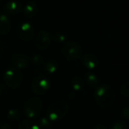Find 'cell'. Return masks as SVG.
<instances>
[{"label": "cell", "mask_w": 129, "mask_h": 129, "mask_svg": "<svg viewBox=\"0 0 129 129\" xmlns=\"http://www.w3.org/2000/svg\"><path fill=\"white\" fill-rule=\"evenodd\" d=\"M120 92L121 94L125 97V98H128L129 96V82L128 81H125L121 86L120 88Z\"/></svg>", "instance_id": "obj_20"}, {"label": "cell", "mask_w": 129, "mask_h": 129, "mask_svg": "<svg viewBox=\"0 0 129 129\" xmlns=\"http://www.w3.org/2000/svg\"><path fill=\"white\" fill-rule=\"evenodd\" d=\"M51 42V35L44 30H41L37 33L33 39L34 46L39 50H45L48 48Z\"/></svg>", "instance_id": "obj_7"}, {"label": "cell", "mask_w": 129, "mask_h": 129, "mask_svg": "<svg viewBox=\"0 0 129 129\" xmlns=\"http://www.w3.org/2000/svg\"><path fill=\"white\" fill-rule=\"evenodd\" d=\"M68 104L63 100H58L52 103L47 109V117L51 122L63 119L68 111Z\"/></svg>", "instance_id": "obj_2"}, {"label": "cell", "mask_w": 129, "mask_h": 129, "mask_svg": "<svg viewBox=\"0 0 129 129\" xmlns=\"http://www.w3.org/2000/svg\"><path fill=\"white\" fill-rule=\"evenodd\" d=\"M122 116L125 117V118H128V116H129V110L128 108H124L123 110H122Z\"/></svg>", "instance_id": "obj_26"}, {"label": "cell", "mask_w": 129, "mask_h": 129, "mask_svg": "<svg viewBox=\"0 0 129 129\" xmlns=\"http://www.w3.org/2000/svg\"><path fill=\"white\" fill-rule=\"evenodd\" d=\"M7 116H8V118L10 120L14 121V120H17V119H18L20 117V116H21V113L20 112V110H19L13 108V109H10V110L8 111V113H7Z\"/></svg>", "instance_id": "obj_18"}, {"label": "cell", "mask_w": 129, "mask_h": 129, "mask_svg": "<svg viewBox=\"0 0 129 129\" xmlns=\"http://www.w3.org/2000/svg\"><path fill=\"white\" fill-rule=\"evenodd\" d=\"M83 66L89 70L95 69L99 63L98 58L93 54H86L82 58Z\"/></svg>", "instance_id": "obj_10"}, {"label": "cell", "mask_w": 129, "mask_h": 129, "mask_svg": "<svg viewBox=\"0 0 129 129\" xmlns=\"http://www.w3.org/2000/svg\"><path fill=\"white\" fill-rule=\"evenodd\" d=\"M4 9L8 14L14 15V14H17L21 11L22 6L21 4L17 1L12 0V1H9L5 4Z\"/></svg>", "instance_id": "obj_12"}, {"label": "cell", "mask_w": 129, "mask_h": 129, "mask_svg": "<svg viewBox=\"0 0 129 129\" xmlns=\"http://www.w3.org/2000/svg\"><path fill=\"white\" fill-rule=\"evenodd\" d=\"M0 129H12V128H11L10 124L6 123V122H3L0 125Z\"/></svg>", "instance_id": "obj_25"}, {"label": "cell", "mask_w": 129, "mask_h": 129, "mask_svg": "<svg viewBox=\"0 0 129 129\" xmlns=\"http://www.w3.org/2000/svg\"><path fill=\"white\" fill-rule=\"evenodd\" d=\"M62 54L66 59L70 61L77 60L82 54L81 47L75 42H67L62 48Z\"/></svg>", "instance_id": "obj_3"}, {"label": "cell", "mask_w": 129, "mask_h": 129, "mask_svg": "<svg viewBox=\"0 0 129 129\" xmlns=\"http://www.w3.org/2000/svg\"><path fill=\"white\" fill-rule=\"evenodd\" d=\"M37 10H38V8H37L36 4L34 2H29L24 6V8H23L24 15L28 18L33 17L37 13Z\"/></svg>", "instance_id": "obj_13"}, {"label": "cell", "mask_w": 129, "mask_h": 129, "mask_svg": "<svg viewBox=\"0 0 129 129\" xmlns=\"http://www.w3.org/2000/svg\"><path fill=\"white\" fill-rule=\"evenodd\" d=\"M32 61L35 65H39L43 61V58L39 54H36L32 57Z\"/></svg>", "instance_id": "obj_21"}, {"label": "cell", "mask_w": 129, "mask_h": 129, "mask_svg": "<svg viewBox=\"0 0 129 129\" xmlns=\"http://www.w3.org/2000/svg\"><path fill=\"white\" fill-rule=\"evenodd\" d=\"M110 129H126V126L122 122H117L114 123Z\"/></svg>", "instance_id": "obj_23"}, {"label": "cell", "mask_w": 129, "mask_h": 129, "mask_svg": "<svg viewBox=\"0 0 129 129\" xmlns=\"http://www.w3.org/2000/svg\"><path fill=\"white\" fill-rule=\"evenodd\" d=\"M94 97L98 106L101 107H109L115 101L116 93L111 86L108 85H101L96 88Z\"/></svg>", "instance_id": "obj_1"}, {"label": "cell", "mask_w": 129, "mask_h": 129, "mask_svg": "<svg viewBox=\"0 0 129 129\" xmlns=\"http://www.w3.org/2000/svg\"><path fill=\"white\" fill-rule=\"evenodd\" d=\"M50 80L45 76H36L32 82V91L34 94L42 95L45 94L50 88Z\"/></svg>", "instance_id": "obj_6"}, {"label": "cell", "mask_w": 129, "mask_h": 129, "mask_svg": "<svg viewBox=\"0 0 129 129\" xmlns=\"http://www.w3.org/2000/svg\"><path fill=\"white\" fill-rule=\"evenodd\" d=\"M71 87L75 91H82L85 88V81L79 76H75L71 80Z\"/></svg>", "instance_id": "obj_14"}, {"label": "cell", "mask_w": 129, "mask_h": 129, "mask_svg": "<svg viewBox=\"0 0 129 129\" xmlns=\"http://www.w3.org/2000/svg\"><path fill=\"white\" fill-rule=\"evenodd\" d=\"M51 120L46 116L39 119L37 124L39 127V129H48L51 126Z\"/></svg>", "instance_id": "obj_19"}, {"label": "cell", "mask_w": 129, "mask_h": 129, "mask_svg": "<svg viewBox=\"0 0 129 129\" xmlns=\"http://www.w3.org/2000/svg\"><path fill=\"white\" fill-rule=\"evenodd\" d=\"M11 28L10 19L5 14H0V35L5 36L9 33Z\"/></svg>", "instance_id": "obj_11"}, {"label": "cell", "mask_w": 129, "mask_h": 129, "mask_svg": "<svg viewBox=\"0 0 129 129\" xmlns=\"http://www.w3.org/2000/svg\"><path fill=\"white\" fill-rule=\"evenodd\" d=\"M7 91H8L7 87L4 84L0 83V96L5 94L7 93Z\"/></svg>", "instance_id": "obj_24"}, {"label": "cell", "mask_w": 129, "mask_h": 129, "mask_svg": "<svg viewBox=\"0 0 129 129\" xmlns=\"http://www.w3.org/2000/svg\"><path fill=\"white\" fill-rule=\"evenodd\" d=\"M42 110V102L38 98H33L27 101L24 107V113L29 119L36 118Z\"/></svg>", "instance_id": "obj_4"}, {"label": "cell", "mask_w": 129, "mask_h": 129, "mask_svg": "<svg viewBox=\"0 0 129 129\" xmlns=\"http://www.w3.org/2000/svg\"><path fill=\"white\" fill-rule=\"evenodd\" d=\"M11 63L17 69H25L28 67L29 60L28 57L23 53H16L11 57Z\"/></svg>", "instance_id": "obj_9"}, {"label": "cell", "mask_w": 129, "mask_h": 129, "mask_svg": "<svg viewBox=\"0 0 129 129\" xmlns=\"http://www.w3.org/2000/svg\"><path fill=\"white\" fill-rule=\"evenodd\" d=\"M85 81L86 82L92 87H95L98 84V77L93 73L88 72L85 74Z\"/></svg>", "instance_id": "obj_16"}, {"label": "cell", "mask_w": 129, "mask_h": 129, "mask_svg": "<svg viewBox=\"0 0 129 129\" xmlns=\"http://www.w3.org/2000/svg\"><path fill=\"white\" fill-rule=\"evenodd\" d=\"M57 63L54 60H50L45 64V70L49 74L54 73L57 71Z\"/></svg>", "instance_id": "obj_17"}, {"label": "cell", "mask_w": 129, "mask_h": 129, "mask_svg": "<svg viewBox=\"0 0 129 129\" xmlns=\"http://www.w3.org/2000/svg\"><path fill=\"white\" fill-rule=\"evenodd\" d=\"M17 36L23 41H29L34 36V30L33 26L27 22L23 23L19 26L17 29Z\"/></svg>", "instance_id": "obj_8"}, {"label": "cell", "mask_w": 129, "mask_h": 129, "mask_svg": "<svg viewBox=\"0 0 129 129\" xmlns=\"http://www.w3.org/2000/svg\"><path fill=\"white\" fill-rule=\"evenodd\" d=\"M4 81L7 86L14 88H17L23 81V75L17 68H10L5 73Z\"/></svg>", "instance_id": "obj_5"}, {"label": "cell", "mask_w": 129, "mask_h": 129, "mask_svg": "<svg viewBox=\"0 0 129 129\" xmlns=\"http://www.w3.org/2000/svg\"><path fill=\"white\" fill-rule=\"evenodd\" d=\"M94 129H107V128H106V126L104 125H97V126L95 127V128Z\"/></svg>", "instance_id": "obj_27"}, {"label": "cell", "mask_w": 129, "mask_h": 129, "mask_svg": "<svg viewBox=\"0 0 129 129\" xmlns=\"http://www.w3.org/2000/svg\"><path fill=\"white\" fill-rule=\"evenodd\" d=\"M18 129H39V127L37 123L24 119L18 124Z\"/></svg>", "instance_id": "obj_15"}, {"label": "cell", "mask_w": 129, "mask_h": 129, "mask_svg": "<svg viewBox=\"0 0 129 129\" xmlns=\"http://www.w3.org/2000/svg\"><path fill=\"white\" fill-rule=\"evenodd\" d=\"M55 39H56V40H57L58 42H63L66 41L67 36H66V35H64L63 33H57V34H56Z\"/></svg>", "instance_id": "obj_22"}]
</instances>
